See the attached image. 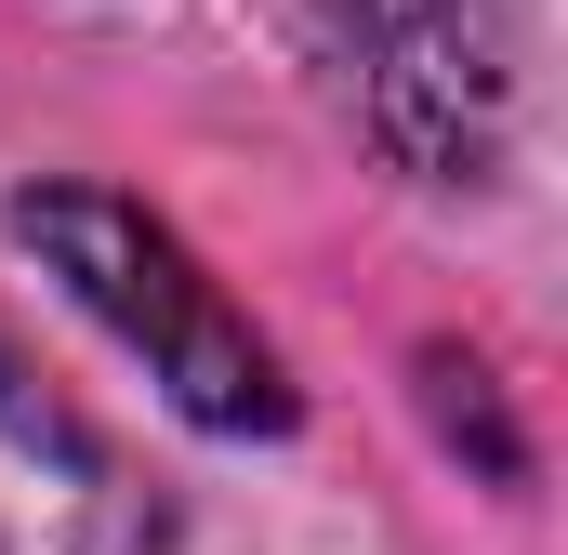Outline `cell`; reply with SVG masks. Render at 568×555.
Masks as SVG:
<instances>
[{"mask_svg": "<svg viewBox=\"0 0 568 555\" xmlns=\"http://www.w3.org/2000/svg\"><path fill=\"white\" fill-rule=\"evenodd\" d=\"M0 555H159L145 476L13 371H0Z\"/></svg>", "mask_w": 568, "mask_h": 555, "instance_id": "3957f363", "label": "cell"}, {"mask_svg": "<svg viewBox=\"0 0 568 555\" xmlns=\"http://www.w3.org/2000/svg\"><path fill=\"white\" fill-rule=\"evenodd\" d=\"M331 53H344V107L410 185H476L503 159V13L489 0H331Z\"/></svg>", "mask_w": 568, "mask_h": 555, "instance_id": "7a4b0ae2", "label": "cell"}, {"mask_svg": "<svg viewBox=\"0 0 568 555\" xmlns=\"http://www.w3.org/2000/svg\"><path fill=\"white\" fill-rule=\"evenodd\" d=\"M13 239L133 344L145 384H159L185 423H212V436H278V423H291L278 344L199 278V252H185L159 212L106 199V185H27V199H13Z\"/></svg>", "mask_w": 568, "mask_h": 555, "instance_id": "6da1fadb", "label": "cell"}]
</instances>
